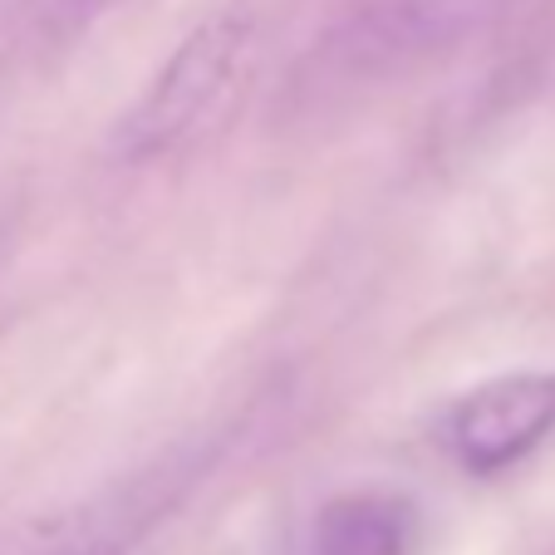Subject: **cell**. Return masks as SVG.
Returning a JSON list of instances; mask_svg holds the SVG:
<instances>
[{"label":"cell","mask_w":555,"mask_h":555,"mask_svg":"<svg viewBox=\"0 0 555 555\" xmlns=\"http://www.w3.org/2000/svg\"><path fill=\"white\" fill-rule=\"evenodd\" d=\"M472 21V0H354L330 30L325 64L349 85H388L442 60Z\"/></svg>","instance_id":"3"},{"label":"cell","mask_w":555,"mask_h":555,"mask_svg":"<svg viewBox=\"0 0 555 555\" xmlns=\"http://www.w3.org/2000/svg\"><path fill=\"white\" fill-rule=\"evenodd\" d=\"M64 15H74V21H94V15L114 11V5H128V0H54Z\"/></svg>","instance_id":"5"},{"label":"cell","mask_w":555,"mask_h":555,"mask_svg":"<svg viewBox=\"0 0 555 555\" xmlns=\"http://www.w3.org/2000/svg\"><path fill=\"white\" fill-rule=\"evenodd\" d=\"M428 521L403 487H349L335 492L310 521L305 555H418Z\"/></svg>","instance_id":"4"},{"label":"cell","mask_w":555,"mask_h":555,"mask_svg":"<svg viewBox=\"0 0 555 555\" xmlns=\"http://www.w3.org/2000/svg\"><path fill=\"white\" fill-rule=\"evenodd\" d=\"M438 448L467 477H502L555 438V374L516 369L467 388L438 413Z\"/></svg>","instance_id":"2"},{"label":"cell","mask_w":555,"mask_h":555,"mask_svg":"<svg viewBox=\"0 0 555 555\" xmlns=\"http://www.w3.org/2000/svg\"><path fill=\"white\" fill-rule=\"evenodd\" d=\"M246 50H251V15L211 11L207 21H197L147 79L138 104L118 118L114 153L124 163H157L188 147L227 104Z\"/></svg>","instance_id":"1"}]
</instances>
